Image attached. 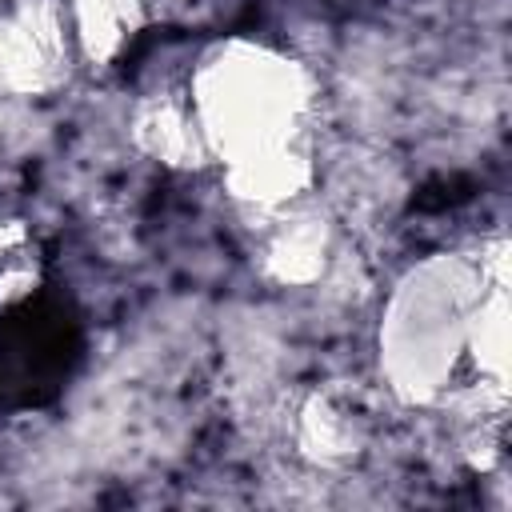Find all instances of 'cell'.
Here are the masks:
<instances>
[{
  "instance_id": "obj_1",
  "label": "cell",
  "mask_w": 512,
  "mask_h": 512,
  "mask_svg": "<svg viewBox=\"0 0 512 512\" xmlns=\"http://www.w3.org/2000/svg\"><path fill=\"white\" fill-rule=\"evenodd\" d=\"M188 108L212 160L296 144L312 108V76L292 56L256 40L212 44L188 84Z\"/></svg>"
},
{
  "instance_id": "obj_2",
  "label": "cell",
  "mask_w": 512,
  "mask_h": 512,
  "mask_svg": "<svg viewBox=\"0 0 512 512\" xmlns=\"http://www.w3.org/2000/svg\"><path fill=\"white\" fill-rule=\"evenodd\" d=\"M488 284L484 264L456 252L428 256L396 280L380 320V372L404 404H432L456 380L468 316Z\"/></svg>"
},
{
  "instance_id": "obj_3",
  "label": "cell",
  "mask_w": 512,
  "mask_h": 512,
  "mask_svg": "<svg viewBox=\"0 0 512 512\" xmlns=\"http://www.w3.org/2000/svg\"><path fill=\"white\" fill-rule=\"evenodd\" d=\"M68 12L60 0H24L0 16V88L12 96L48 92L68 64Z\"/></svg>"
},
{
  "instance_id": "obj_4",
  "label": "cell",
  "mask_w": 512,
  "mask_h": 512,
  "mask_svg": "<svg viewBox=\"0 0 512 512\" xmlns=\"http://www.w3.org/2000/svg\"><path fill=\"white\" fill-rule=\"evenodd\" d=\"M224 188L236 204L256 212H284L312 188V160L300 144L252 152L224 164Z\"/></svg>"
},
{
  "instance_id": "obj_5",
  "label": "cell",
  "mask_w": 512,
  "mask_h": 512,
  "mask_svg": "<svg viewBox=\"0 0 512 512\" xmlns=\"http://www.w3.org/2000/svg\"><path fill=\"white\" fill-rule=\"evenodd\" d=\"M128 136L144 156H152L164 168H200L204 160H212L204 148V136L196 128V116H192L188 100H180V96L144 100L132 112Z\"/></svg>"
},
{
  "instance_id": "obj_6",
  "label": "cell",
  "mask_w": 512,
  "mask_h": 512,
  "mask_svg": "<svg viewBox=\"0 0 512 512\" xmlns=\"http://www.w3.org/2000/svg\"><path fill=\"white\" fill-rule=\"evenodd\" d=\"M64 12L76 52L96 68L120 60L144 28V0H64Z\"/></svg>"
},
{
  "instance_id": "obj_7",
  "label": "cell",
  "mask_w": 512,
  "mask_h": 512,
  "mask_svg": "<svg viewBox=\"0 0 512 512\" xmlns=\"http://www.w3.org/2000/svg\"><path fill=\"white\" fill-rule=\"evenodd\" d=\"M332 260V228L320 216L284 220L264 248V272L280 288H308L328 272Z\"/></svg>"
},
{
  "instance_id": "obj_8",
  "label": "cell",
  "mask_w": 512,
  "mask_h": 512,
  "mask_svg": "<svg viewBox=\"0 0 512 512\" xmlns=\"http://www.w3.org/2000/svg\"><path fill=\"white\" fill-rule=\"evenodd\" d=\"M508 284H488L480 300L472 304L468 316V336H464V360L484 376L488 388L504 392L508 384Z\"/></svg>"
},
{
  "instance_id": "obj_9",
  "label": "cell",
  "mask_w": 512,
  "mask_h": 512,
  "mask_svg": "<svg viewBox=\"0 0 512 512\" xmlns=\"http://www.w3.org/2000/svg\"><path fill=\"white\" fill-rule=\"evenodd\" d=\"M296 444L312 464H344L360 448V424L344 404H336L332 396L316 392L300 408Z\"/></svg>"
},
{
  "instance_id": "obj_10",
  "label": "cell",
  "mask_w": 512,
  "mask_h": 512,
  "mask_svg": "<svg viewBox=\"0 0 512 512\" xmlns=\"http://www.w3.org/2000/svg\"><path fill=\"white\" fill-rule=\"evenodd\" d=\"M36 280H40L36 268L12 252L8 264L0 268V304L12 308V304H20V300H28V296L36 292Z\"/></svg>"
},
{
  "instance_id": "obj_11",
  "label": "cell",
  "mask_w": 512,
  "mask_h": 512,
  "mask_svg": "<svg viewBox=\"0 0 512 512\" xmlns=\"http://www.w3.org/2000/svg\"><path fill=\"white\" fill-rule=\"evenodd\" d=\"M24 240H28L24 224H16V220H0V256L20 252V248H24Z\"/></svg>"
}]
</instances>
